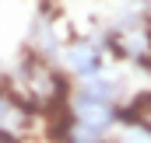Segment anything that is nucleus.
Wrapping results in <instances>:
<instances>
[{
	"mask_svg": "<svg viewBox=\"0 0 151 143\" xmlns=\"http://www.w3.org/2000/svg\"><path fill=\"white\" fill-rule=\"evenodd\" d=\"M4 115H7V105H4V101H0V119H4Z\"/></svg>",
	"mask_w": 151,
	"mask_h": 143,
	"instance_id": "nucleus-3",
	"label": "nucleus"
},
{
	"mask_svg": "<svg viewBox=\"0 0 151 143\" xmlns=\"http://www.w3.org/2000/svg\"><path fill=\"white\" fill-rule=\"evenodd\" d=\"M113 122H116V112L109 108V101L77 94V101H74V133H70V140H77V136H84V140L102 136Z\"/></svg>",
	"mask_w": 151,
	"mask_h": 143,
	"instance_id": "nucleus-1",
	"label": "nucleus"
},
{
	"mask_svg": "<svg viewBox=\"0 0 151 143\" xmlns=\"http://www.w3.org/2000/svg\"><path fill=\"white\" fill-rule=\"evenodd\" d=\"M67 63H70V70H74L77 77H95L99 67H102V56H99L95 45H74V49L67 52Z\"/></svg>",
	"mask_w": 151,
	"mask_h": 143,
	"instance_id": "nucleus-2",
	"label": "nucleus"
}]
</instances>
